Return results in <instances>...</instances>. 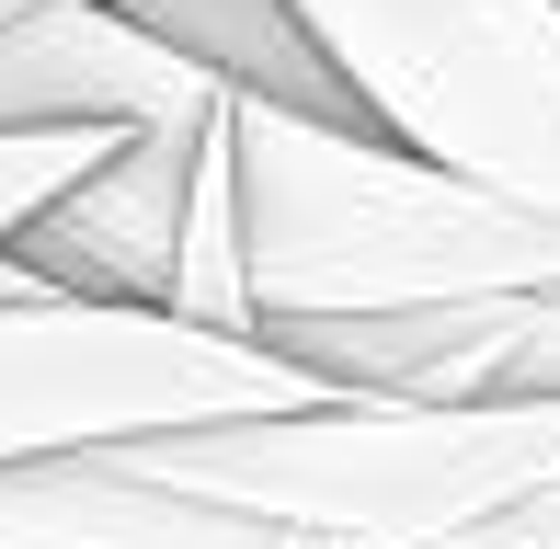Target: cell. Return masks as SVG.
<instances>
[{"label":"cell","mask_w":560,"mask_h":549,"mask_svg":"<svg viewBox=\"0 0 560 549\" xmlns=\"http://www.w3.org/2000/svg\"><path fill=\"white\" fill-rule=\"evenodd\" d=\"M310 401H366V389L298 366L264 332H207V320H172V309H115V297L0 309V469L58 458V446H104V435L310 412Z\"/></svg>","instance_id":"cell-3"},{"label":"cell","mask_w":560,"mask_h":549,"mask_svg":"<svg viewBox=\"0 0 560 549\" xmlns=\"http://www.w3.org/2000/svg\"><path fill=\"white\" fill-rule=\"evenodd\" d=\"M446 549H560V481L515 492V504H492V515H469Z\"/></svg>","instance_id":"cell-7"},{"label":"cell","mask_w":560,"mask_h":549,"mask_svg":"<svg viewBox=\"0 0 560 549\" xmlns=\"http://www.w3.org/2000/svg\"><path fill=\"white\" fill-rule=\"evenodd\" d=\"M229 195H241L252 332L560 287V218L343 115L229 92Z\"/></svg>","instance_id":"cell-1"},{"label":"cell","mask_w":560,"mask_h":549,"mask_svg":"<svg viewBox=\"0 0 560 549\" xmlns=\"http://www.w3.org/2000/svg\"><path fill=\"white\" fill-rule=\"evenodd\" d=\"M377 138L560 218V0H287Z\"/></svg>","instance_id":"cell-2"},{"label":"cell","mask_w":560,"mask_h":549,"mask_svg":"<svg viewBox=\"0 0 560 549\" xmlns=\"http://www.w3.org/2000/svg\"><path fill=\"white\" fill-rule=\"evenodd\" d=\"M229 104V92H218ZM207 115L172 127H126L81 184H58L0 253L23 274H46L58 297H115V309H172V264H184V218H195V172H207Z\"/></svg>","instance_id":"cell-4"},{"label":"cell","mask_w":560,"mask_h":549,"mask_svg":"<svg viewBox=\"0 0 560 549\" xmlns=\"http://www.w3.org/2000/svg\"><path fill=\"white\" fill-rule=\"evenodd\" d=\"M115 138H126V127H12V138H0V241H12L58 184H81Z\"/></svg>","instance_id":"cell-6"},{"label":"cell","mask_w":560,"mask_h":549,"mask_svg":"<svg viewBox=\"0 0 560 549\" xmlns=\"http://www.w3.org/2000/svg\"><path fill=\"white\" fill-rule=\"evenodd\" d=\"M115 12L149 23L161 46H184L218 92H252V104H287V115H343V127H366L354 92L332 81V58L310 46V23H298L287 0H115Z\"/></svg>","instance_id":"cell-5"}]
</instances>
